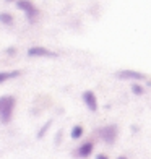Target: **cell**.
I'll use <instances>...</instances> for the list:
<instances>
[{
  "mask_svg": "<svg viewBox=\"0 0 151 159\" xmlns=\"http://www.w3.org/2000/svg\"><path fill=\"white\" fill-rule=\"evenodd\" d=\"M15 106H16V99L15 96H2L0 98V122L2 124H10L13 119V112H15Z\"/></svg>",
  "mask_w": 151,
  "mask_h": 159,
  "instance_id": "6da1fadb",
  "label": "cell"
},
{
  "mask_svg": "<svg viewBox=\"0 0 151 159\" xmlns=\"http://www.w3.org/2000/svg\"><path fill=\"white\" fill-rule=\"evenodd\" d=\"M16 7H18V10H21L26 15L30 23H36V20L39 18V8L31 2V0H18Z\"/></svg>",
  "mask_w": 151,
  "mask_h": 159,
  "instance_id": "7a4b0ae2",
  "label": "cell"
},
{
  "mask_svg": "<svg viewBox=\"0 0 151 159\" xmlns=\"http://www.w3.org/2000/svg\"><path fill=\"white\" fill-rule=\"evenodd\" d=\"M117 135H119L117 125H106V127H103V128L99 130V136H101V138H103V141H106L107 144L116 143Z\"/></svg>",
  "mask_w": 151,
  "mask_h": 159,
  "instance_id": "3957f363",
  "label": "cell"
},
{
  "mask_svg": "<svg viewBox=\"0 0 151 159\" xmlns=\"http://www.w3.org/2000/svg\"><path fill=\"white\" fill-rule=\"evenodd\" d=\"M116 76L120 80H130V81H143V80H146V75L138 70H120L116 73Z\"/></svg>",
  "mask_w": 151,
  "mask_h": 159,
  "instance_id": "277c9868",
  "label": "cell"
},
{
  "mask_svg": "<svg viewBox=\"0 0 151 159\" xmlns=\"http://www.w3.org/2000/svg\"><path fill=\"white\" fill-rule=\"evenodd\" d=\"M28 57H57V52H52L50 49L47 47H42V46H33L28 49Z\"/></svg>",
  "mask_w": 151,
  "mask_h": 159,
  "instance_id": "5b68a950",
  "label": "cell"
},
{
  "mask_svg": "<svg viewBox=\"0 0 151 159\" xmlns=\"http://www.w3.org/2000/svg\"><path fill=\"white\" fill-rule=\"evenodd\" d=\"M81 99H83V102H85V106L88 107V109L91 111V112H96L98 111V98H96V94L93 91H85L83 94H81Z\"/></svg>",
  "mask_w": 151,
  "mask_h": 159,
  "instance_id": "8992f818",
  "label": "cell"
},
{
  "mask_svg": "<svg viewBox=\"0 0 151 159\" xmlns=\"http://www.w3.org/2000/svg\"><path fill=\"white\" fill-rule=\"evenodd\" d=\"M93 149H94V144H93L91 141H86V143H83L80 148H78V151H76V154H78V157H89L91 156V153H93Z\"/></svg>",
  "mask_w": 151,
  "mask_h": 159,
  "instance_id": "52a82bcc",
  "label": "cell"
},
{
  "mask_svg": "<svg viewBox=\"0 0 151 159\" xmlns=\"http://www.w3.org/2000/svg\"><path fill=\"white\" fill-rule=\"evenodd\" d=\"M21 75L20 70H10V71H0V84L2 83H7L10 80H15Z\"/></svg>",
  "mask_w": 151,
  "mask_h": 159,
  "instance_id": "ba28073f",
  "label": "cell"
},
{
  "mask_svg": "<svg viewBox=\"0 0 151 159\" xmlns=\"http://www.w3.org/2000/svg\"><path fill=\"white\" fill-rule=\"evenodd\" d=\"M0 23L5 25V26H11L13 23H15V18H13L11 13H8V11H2V13H0Z\"/></svg>",
  "mask_w": 151,
  "mask_h": 159,
  "instance_id": "9c48e42d",
  "label": "cell"
},
{
  "mask_svg": "<svg viewBox=\"0 0 151 159\" xmlns=\"http://www.w3.org/2000/svg\"><path fill=\"white\" fill-rule=\"evenodd\" d=\"M85 133V130L81 125H75L73 128H71V132H70V136H71V140H80L81 136Z\"/></svg>",
  "mask_w": 151,
  "mask_h": 159,
  "instance_id": "30bf717a",
  "label": "cell"
},
{
  "mask_svg": "<svg viewBox=\"0 0 151 159\" xmlns=\"http://www.w3.org/2000/svg\"><path fill=\"white\" fill-rule=\"evenodd\" d=\"M50 125H52V120H47L46 124L41 127V130H39V132H38V138H44V135L47 133V130L50 128Z\"/></svg>",
  "mask_w": 151,
  "mask_h": 159,
  "instance_id": "8fae6325",
  "label": "cell"
},
{
  "mask_svg": "<svg viewBox=\"0 0 151 159\" xmlns=\"http://www.w3.org/2000/svg\"><path fill=\"white\" fill-rule=\"evenodd\" d=\"M132 93L135 96H141L143 93H145V88H143L141 84H138L136 81H133V84H132Z\"/></svg>",
  "mask_w": 151,
  "mask_h": 159,
  "instance_id": "7c38bea8",
  "label": "cell"
},
{
  "mask_svg": "<svg viewBox=\"0 0 151 159\" xmlns=\"http://www.w3.org/2000/svg\"><path fill=\"white\" fill-rule=\"evenodd\" d=\"M5 52H7V54H8V55H13V54H15V52H16V49H15V47H8V49H7V50H5Z\"/></svg>",
  "mask_w": 151,
  "mask_h": 159,
  "instance_id": "4fadbf2b",
  "label": "cell"
},
{
  "mask_svg": "<svg viewBox=\"0 0 151 159\" xmlns=\"http://www.w3.org/2000/svg\"><path fill=\"white\" fill-rule=\"evenodd\" d=\"M96 159H109V157H107L106 154H98V156H96Z\"/></svg>",
  "mask_w": 151,
  "mask_h": 159,
  "instance_id": "5bb4252c",
  "label": "cell"
},
{
  "mask_svg": "<svg viewBox=\"0 0 151 159\" xmlns=\"http://www.w3.org/2000/svg\"><path fill=\"white\" fill-rule=\"evenodd\" d=\"M117 159H127V157H125V156H119Z\"/></svg>",
  "mask_w": 151,
  "mask_h": 159,
  "instance_id": "9a60e30c",
  "label": "cell"
},
{
  "mask_svg": "<svg viewBox=\"0 0 151 159\" xmlns=\"http://www.w3.org/2000/svg\"><path fill=\"white\" fill-rule=\"evenodd\" d=\"M7 2H15V3H16V2H18V0H7Z\"/></svg>",
  "mask_w": 151,
  "mask_h": 159,
  "instance_id": "2e32d148",
  "label": "cell"
}]
</instances>
